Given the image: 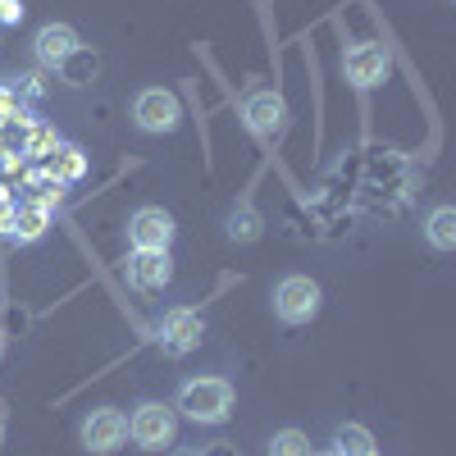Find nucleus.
<instances>
[{
  "label": "nucleus",
  "mask_w": 456,
  "mask_h": 456,
  "mask_svg": "<svg viewBox=\"0 0 456 456\" xmlns=\"http://www.w3.org/2000/svg\"><path fill=\"white\" fill-rule=\"evenodd\" d=\"M133 119H137L142 133H174L178 119H183V101L169 87H146L133 101Z\"/></svg>",
  "instance_id": "obj_4"
},
{
  "label": "nucleus",
  "mask_w": 456,
  "mask_h": 456,
  "mask_svg": "<svg viewBox=\"0 0 456 456\" xmlns=\"http://www.w3.org/2000/svg\"><path fill=\"white\" fill-rule=\"evenodd\" d=\"M78 32H73L69 23H46L42 32H37V60H42L46 69H60L73 51H78Z\"/></svg>",
  "instance_id": "obj_11"
},
{
  "label": "nucleus",
  "mask_w": 456,
  "mask_h": 456,
  "mask_svg": "<svg viewBox=\"0 0 456 456\" xmlns=\"http://www.w3.org/2000/svg\"><path fill=\"white\" fill-rule=\"evenodd\" d=\"M178 456H192V452H178Z\"/></svg>",
  "instance_id": "obj_29"
},
{
  "label": "nucleus",
  "mask_w": 456,
  "mask_h": 456,
  "mask_svg": "<svg viewBox=\"0 0 456 456\" xmlns=\"http://www.w3.org/2000/svg\"><path fill=\"white\" fill-rule=\"evenodd\" d=\"M23 201H32V206H42V210H55L60 206V197H64V183H55L46 169H37L28 183H23Z\"/></svg>",
  "instance_id": "obj_15"
},
{
  "label": "nucleus",
  "mask_w": 456,
  "mask_h": 456,
  "mask_svg": "<svg viewBox=\"0 0 456 456\" xmlns=\"http://www.w3.org/2000/svg\"><path fill=\"white\" fill-rule=\"evenodd\" d=\"M96 69H101V60L96 55H87L83 46L73 51L64 64H60V73H64V83H73V87H83V83H92L96 78Z\"/></svg>",
  "instance_id": "obj_17"
},
{
  "label": "nucleus",
  "mask_w": 456,
  "mask_h": 456,
  "mask_svg": "<svg viewBox=\"0 0 456 456\" xmlns=\"http://www.w3.org/2000/svg\"><path fill=\"white\" fill-rule=\"evenodd\" d=\"M174 233H178L174 215L160 210V206H142V210H133V219H128V242H133V251H169Z\"/></svg>",
  "instance_id": "obj_6"
},
{
  "label": "nucleus",
  "mask_w": 456,
  "mask_h": 456,
  "mask_svg": "<svg viewBox=\"0 0 456 456\" xmlns=\"http://www.w3.org/2000/svg\"><path fill=\"white\" fill-rule=\"evenodd\" d=\"M260 228H265V224H260V215H256L247 201H242L233 215H228V238H233V242H256Z\"/></svg>",
  "instance_id": "obj_18"
},
{
  "label": "nucleus",
  "mask_w": 456,
  "mask_h": 456,
  "mask_svg": "<svg viewBox=\"0 0 456 456\" xmlns=\"http://www.w3.org/2000/svg\"><path fill=\"white\" fill-rule=\"evenodd\" d=\"M388 69H393L388 51H384V46H374V42L347 46V55H342V73H347V83L361 87V92H370V87L384 83V78H388Z\"/></svg>",
  "instance_id": "obj_8"
},
{
  "label": "nucleus",
  "mask_w": 456,
  "mask_h": 456,
  "mask_svg": "<svg viewBox=\"0 0 456 456\" xmlns=\"http://www.w3.org/2000/svg\"><path fill=\"white\" fill-rule=\"evenodd\" d=\"M270 456H311V438L301 429H283V434H274Z\"/></svg>",
  "instance_id": "obj_20"
},
{
  "label": "nucleus",
  "mask_w": 456,
  "mask_h": 456,
  "mask_svg": "<svg viewBox=\"0 0 456 456\" xmlns=\"http://www.w3.org/2000/svg\"><path fill=\"white\" fill-rule=\"evenodd\" d=\"M19 19H23L19 0H0V23H19Z\"/></svg>",
  "instance_id": "obj_23"
},
{
  "label": "nucleus",
  "mask_w": 456,
  "mask_h": 456,
  "mask_svg": "<svg viewBox=\"0 0 456 456\" xmlns=\"http://www.w3.org/2000/svg\"><path fill=\"white\" fill-rule=\"evenodd\" d=\"M206 456H238V452H233V447H228V443H215V447H210Z\"/></svg>",
  "instance_id": "obj_24"
},
{
  "label": "nucleus",
  "mask_w": 456,
  "mask_h": 456,
  "mask_svg": "<svg viewBox=\"0 0 456 456\" xmlns=\"http://www.w3.org/2000/svg\"><path fill=\"white\" fill-rule=\"evenodd\" d=\"M128 443V415L114 411V406H101L83 420V447L96 452V456H110Z\"/></svg>",
  "instance_id": "obj_7"
},
{
  "label": "nucleus",
  "mask_w": 456,
  "mask_h": 456,
  "mask_svg": "<svg viewBox=\"0 0 456 456\" xmlns=\"http://www.w3.org/2000/svg\"><path fill=\"white\" fill-rule=\"evenodd\" d=\"M333 456H374V434L365 425H342L333 434Z\"/></svg>",
  "instance_id": "obj_16"
},
{
  "label": "nucleus",
  "mask_w": 456,
  "mask_h": 456,
  "mask_svg": "<svg viewBox=\"0 0 456 456\" xmlns=\"http://www.w3.org/2000/svg\"><path fill=\"white\" fill-rule=\"evenodd\" d=\"M274 315L283 324H311L320 315V283L306 274H288L274 288Z\"/></svg>",
  "instance_id": "obj_3"
},
{
  "label": "nucleus",
  "mask_w": 456,
  "mask_h": 456,
  "mask_svg": "<svg viewBox=\"0 0 456 456\" xmlns=\"http://www.w3.org/2000/svg\"><path fill=\"white\" fill-rule=\"evenodd\" d=\"M201 338H206V320L197 311H187V306H174L165 320H160V352L165 356H192L201 347Z\"/></svg>",
  "instance_id": "obj_5"
},
{
  "label": "nucleus",
  "mask_w": 456,
  "mask_h": 456,
  "mask_svg": "<svg viewBox=\"0 0 456 456\" xmlns=\"http://www.w3.org/2000/svg\"><path fill=\"white\" fill-rule=\"evenodd\" d=\"M311 456H333V452H311Z\"/></svg>",
  "instance_id": "obj_27"
},
{
  "label": "nucleus",
  "mask_w": 456,
  "mask_h": 456,
  "mask_svg": "<svg viewBox=\"0 0 456 456\" xmlns=\"http://www.w3.org/2000/svg\"><path fill=\"white\" fill-rule=\"evenodd\" d=\"M128 438L146 452H165L178 438V411L169 402H142L128 415Z\"/></svg>",
  "instance_id": "obj_2"
},
{
  "label": "nucleus",
  "mask_w": 456,
  "mask_h": 456,
  "mask_svg": "<svg viewBox=\"0 0 456 456\" xmlns=\"http://www.w3.org/2000/svg\"><path fill=\"white\" fill-rule=\"evenodd\" d=\"M0 443H5V415H0Z\"/></svg>",
  "instance_id": "obj_26"
},
{
  "label": "nucleus",
  "mask_w": 456,
  "mask_h": 456,
  "mask_svg": "<svg viewBox=\"0 0 456 456\" xmlns=\"http://www.w3.org/2000/svg\"><path fill=\"white\" fill-rule=\"evenodd\" d=\"M425 238H429V247H438V251H452V247H456V210H452V206H434V210H429Z\"/></svg>",
  "instance_id": "obj_14"
},
{
  "label": "nucleus",
  "mask_w": 456,
  "mask_h": 456,
  "mask_svg": "<svg viewBox=\"0 0 456 456\" xmlns=\"http://www.w3.org/2000/svg\"><path fill=\"white\" fill-rule=\"evenodd\" d=\"M51 228V210L32 206V201H14V219H10V238L14 242H42Z\"/></svg>",
  "instance_id": "obj_13"
},
{
  "label": "nucleus",
  "mask_w": 456,
  "mask_h": 456,
  "mask_svg": "<svg viewBox=\"0 0 456 456\" xmlns=\"http://www.w3.org/2000/svg\"><path fill=\"white\" fill-rule=\"evenodd\" d=\"M42 169H46L55 183H78V178L87 174V156H83V146H73V142H55L51 156L42 160Z\"/></svg>",
  "instance_id": "obj_12"
},
{
  "label": "nucleus",
  "mask_w": 456,
  "mask_h": 456,
  "mask_svg": "<svg viewBox=\"0 0 456 456\" xmlns=\"http://www.w3.org/2000/svg\"><path fill=\"white\" fill-rule=\"evenodd\" d=\"M55 142H60V133H55L51 124L32 119V128H28V142H23V156H28V160H46Z\"/></svg>",
  "instance_id": "obj_19"
},
{
  "label": "nucleus",
  "mask_w": 456,
  "mask_h": 456,
  "mask_svg": "<svg viewBox=\"0 0 456 456\" xmlns=\"http://www.w3.org/2000/svg\"><path fill=\"white\" fill-rule=\"evenodd\" d=\"M242 119L256 137H279L283 133V119H288V105L279 92H251L242 101Z\"/></svg>",
  "instance_id": "obj_9"
},
{
  "label": "nucleus",
  "mask_w": 456,
  "mask_h": 456,
  "mask_svg": "<svg viewBox=\"0 0 456 456\" xmlns=\"http://www.w3.org/2000/svg\"><path fill=\"white\" fill-rule=\"evenodd\" d=\"M124 274H128V283L137 292H156V288H165L174 279V260H169V251H133L128 265H124Z\"/></svg>",
  "instance_id": "obj_10"
},
{
  "label": "nucleus",
  "mask_w": 456,
  "mask_h": 456,
  "mask_svg": "<svg viewBox=\"0 0 456 456\" xmlns=\"http://www.w3.org/2000/svg\"><path fill=\"white\" fill-rule=\"evenodd\" d=\"M5 347H10V338H5V329H0V361H5Z\"/></svg>",
  "instance_id": "obj_25"
},
{
  "label": "nucleus",
  "mask_w": 456,
  "mask_h": 456,
  "mask_svg": "<svg viewBox=\"0 0 456 456\" xmlns=\"http://www.w3.org/2000/svg\"><path fill=\"white\" fill-rule=\"evenodd\" d=\"M10 219H14V197L0 187V233H10Z\"/></svg>",
  "instance_id": "obj_22"
},
{
  "label": "nucleus",
  "mask_w": 456,
  "mask_h": 456,
  "mask_svg": "<svg viewBox=\"0 0 456 456\" xmlns=\"http://www.w3.org/2000/svg\"><path fill=\"white\" fill-rule=\"evenodd\" d=\"M14 119H28L23 96H19V87H0V124H14Z\"/></svg>",
  "instance_id": "obj_21"
},
{
  "label": "nucleus",
  "mask_w": 456,
  "mask_h": 456,
  "mask_svg": "<svg viewBox=\"0 0 456 456\" xmlns=\"http://www.w3.org/2000/svg\"><path fill=\"white\" fill-rule=\"evenodd\" d=\"M374 456H379V452H374Z\"/></svg>",
  "instance_id": "obj_30"
},
{
  "label": "nucleus",
  "mask_w": 456,
  "mask_h": 456,
  "mask_svg": "<svg viewBox=\"0 0 456 456\" xmlns=\"http://www.w3.org/2000/svg\"><path fill=\"white\" fill-rule=\"evenodd\" d=\"M178 415L197 425H224L233 415V384L228 379H215V374H201V379H187L178 388V402H174Z\"/></svg>",
  "instance_id": "obj_1"
},
{
  "label": "nucleus",
  "mask_w": 456,
  "mask_h": 456,
  "mask_svg": "<svg viewBox=\"0 0 456 456\" xmlns=\"http://www.w3.org/2000/svg\"><path fill=\"white\" fill-rule=\"evenodd\" d=\"M0 165H5V151H0Z\"/></svg>",
  "instance_id": "obj_28"
}]
</instances>
